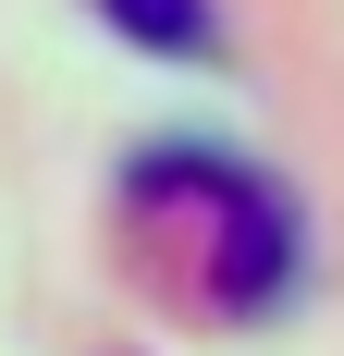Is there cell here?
Segmentation results:
<instances>
[{
	"label": "cell",
	"mask_w": 344,
	"mask_h": 356,
	"mask_svg": "<svg viewBox=\"0 0 344 356\" xmlns=\"http://www.w3.org/2000/svg\"><path fill=\"white\" fill-rule=\"evenodd\" d=\"M99 25L160 49V62H209L221 49V0H99Z\"/></svg>",
	"instance_id": "obj_1"
}]
</instances>
